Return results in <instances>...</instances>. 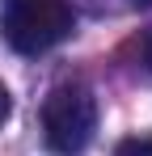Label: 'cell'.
<instances>
[{
  "instance_id": "6da1fadb",
  "label": "cell",
  "mask_w": 152,
  "mask_h": 156,
  "mask_svg": "<svg viewBox=\"0 0 152 156\" xmlns=\"http://www.w3.org/2000/svg\"><path fill=\"white\" fill-rule=\"evenodd\" d=\"M76 30V13L68 0H4L0 34L17 55H42L59 47Z\"/></svg>"
},
{
  "instance_id": "7a4b0ae2",
  "label": "cell",
  "mask_w": 152,
  "mask_h": 156,
  "mask_svg": "<svg viewBox=\"0 0 152 156\" xmlns=\"http://www.w3.org/2000/svg\"><path fill=\"white\" fill-rule=\"evenodd\" d=\"M97 131V97L89 84L80 80H63L55 84L42 101V135H47V148L59 156L80 152Z\"/></svg>"
},
{
  "instance_id": "3957f363",
  "label": "cell",
  "mask_w": 152,
  "mask_h": 156,
  "mask_svg": "<svg viewBox=\"0 0 152 156\" xmlns=\"http://www.w3.org/2000/svg\"><path fill=\"white\" fill-rule=\"evenodd\" d=\"M114 156H152V139H144V135H135V139H123Z\"/></svg>"
},
{
  "instance_id": "277c9868",
  "label": "cell",
  "mask_w": 152,
  "mask_h": 156,
  "mask_svg": "<svg viewBox=\"0 0 152 156\" xmlns=\"http://www.w3.org/2000/svg\"><path fill=\"white\" fill-rule=\"evenodd\" d=\"M9 114H13V97H9V89H4V80H0V127L9 122Z\"/></svg>"
},
{
  "instance_id": "5b68a950",
  "label": "cell",
  "mask_w": 152,
  "mask_h": 156,
  "mask_svg": "<svg viewBox=\"0 0 152 156\" xmlns=\"http://www.w3.org/2000/svg\"><path fill=\"white\" fill-rule=\"evenodd\" d=\"M135 4H152V0H135Z\"/></svg>"
}]
</instances>
